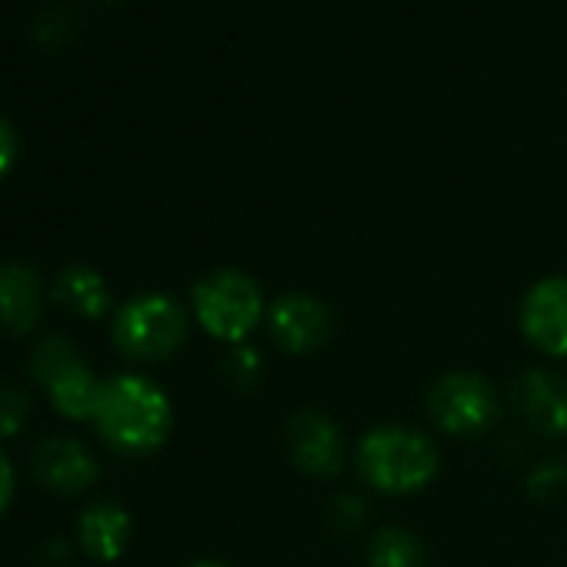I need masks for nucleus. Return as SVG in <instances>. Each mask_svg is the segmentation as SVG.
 Listing matches in <instances>:
<instances>
[{"instance_id": "obj_1", "label": "nucleus", "mask_w": 567, "mask_h": 567, "mask_svg": "<svg viewBox=\"0 0 567 567\" xmlns=\"http://www.w3.org/2000/svg\"><path fill=\"white\" fill-rule=\"evenodd\" d=\"M91 424L111 451L124 457H147L167 444L174 431V404L157 381L127 371L101 381Z\"/></svg>"}, {"instance_id": "obj_2", "label": "nucleus", "mask_w": 567, "mask_h": 567, "mask_svg": "<svg viewBox=\"0 0 567 567\" xmlns=\"http://www.w3.org/2000/svg\"><path fill=\"white\" fill-rule=\"evenodd\" d=\"M354 467L364 484L388 497H408L424 491L441 471V451L434 437L414 424L388 421L374 424L354 444Z\"/></svg>"}, {"instance_id": "obj_3", "label": "nucleus", "mask_w": 567, "mask_h": 567, "mask_svg": "<svg viewBox=\"0 0 567 567\" xmlns=\"http://www.w3.org/2000/svg\"><path fill=\"white\" fill-rule=\"evenodd\" d=\"M190 315L207 338L237 348L264 324L267 298L247 270L214 267L194 284Z\"/></svg>"}, {"instance_id": "obj_4", "label": "nucleus", "mask_w": 567, "mask_h": 567, "mask_svg": "<svg viewBox=\"0 0 567 567\" xmlns=\"http://www.w3.org/2000/svg\"><path fill=\"white\" fill-rule=\"evenodd\" d=\"M190 334L187 308L167 291H141L127 298L111 324L114 348L141 364H157L174 358Z\"/></svg>"}, {"instance_id": "obj_5", "label": "nucleus", "mask_w": 567, "mask_h": 567, "mask_svg": "<svg viewBox=\"0 0 567 567\" xmlns=\"http://www.w3.org/2000/svg\"><path fill=\"white\" fill-rule=\"evenodd\" d=\"M31 378L48 391L54 411L68 421H91L101 394V378L91 371V364L81 358L78 344L48 334L38 341L31 354Z\"/></svg>"}, {"instance_id": "obj_6", "label": "nucleus", "mask_w": 567, "mask_h": 567, "mask_svg": "<svg viewBox=\"0 0 567 567\" xmlns=\"http://www.w3.org/2000/svg\"><path fill=\"white\" fill-rule=\"evenodd\" d=\"M424 408L431 424L451 437H477L501 417V398L477 371H447L434 378L424 394Z\"/></svg>"}, {"instance_id": "obj_7", "label": "nucleus", "mask_w": 567, "mask_h": 567, "mask_svg": "<svg viewBox=\"0 0 567 567\" xmlns=\"http://www.w3.org/2000/svg\"><path fill=\"white\" fill-rule=\"evenodd\" d=\"M267 334L277 351L308 358L328 348L334 338V311L324 298L311 291H284L267 305Z\"/></svg>"}, {"instance_id": "obj_8", "label": "nucleus", "mask_w": 567, "mask_h": 567, "mask_svg": "<svg viewBox=\"0 0 567 567\" xmlns=\"http://www.w3.org/2000/svg\"><path fill=\"white\" fill-rule=\"evenodd\" d=\"M284 451L308 477H338L351 457L344 427L324 411L291 414V421L284 424Z\"/></svg>"}, {"instance_id": "obj_9", "label": "nucleus", "mask_w": 567, "mask_h": 567, "mask_svg": "<svg viewBox=\"0 0 567 567\" xmlns=\"http://www.w3.org/2000/svg\"><path fill=\"white\" fill-rule=\"evenodd\" d=\"M517 324L534 351L567 358V274H547L530 284L517 308Z\"/></svg>"}, {"instance_id": "obj_10", "label": "nucleus", "mask_w": 567, "mask_h": 567, "mask_svg": "<svg viewBox=\"0 0 567 567\" xmlns=\"http://www.w3.org/2000/svg\"><path fill=\"white\" fill-rule=\"evenodd\" d=\"M511 408L540 437H567V378L530 368L511 384Z\"/></svg>"}, {"instance_id": "obj_11", "label": "nucleus", "mask_w": 567, "mask_h": 567, "mask_svg": "<svg viewBox=\"0 0 567 567\" xmlns=\"http://www.w3.org/2000/svg\"><path fill=\"white\" fill-rule=\"evenodd\" d=\"M34 477L48 491L74 497L97 484L101 464L91 454V447L78 437H48L34 454Z\"/></svg>"}, {"instance_id": "obj_12", "label": "nucleus", "mask_w": 567, "mask_h": 567, "mask_svg": "<svg viewBox=\"0 0 567 567\" xmlns=\"http://www.w3.org/2000/svg\"><path fill=\"white\" fill-rule=\"evenodd\" d=\"M44 318V277L24 260L0 264V328L31 334Z\"/></svg>"}, {"instance_id": "obj_13", "label": "nucleus", "mask_w": 567, "mask_h": 567, "mask_svg": "<svg viewBox=\"0 0 567 567\" xmlns=\"http://www.w3.org/2000/svg\"><path fill=\"white\" fill-rule=\"evenodd\" d=\"M134 537V520L117 501H94L78 517V540L87 557L101 564H114L127 554Z\"/></svg>"}, {"instance_id": "obj_14", "label": "nucleus", "mask_w": 567, "mask_h": 567, "mask_svg": "<svg viewBox=\"0 0 567 567\" xmlns=\"http://www.w3.org/2000/svg\"><path fill=\"white\" fill-rule=\"evenodd\" d=\"M51 295L64 311H71L84 321H101L111 311V284L91 264H68L58 274Z\"/></svg>"}, {"instance_id": "obj_15", "label": "nucleus", "mask_w": 567, "mask_h": 567, "mask_svg": "<svg viewBox=\"0 0 567 567\" xmlns=\"http://www.w3.org/2000/svg\"><path fill=\"white\" fill-rule=\"evenodd\" d=\"M368 567H431V554L411 527L384 524L368 540Z\"/></svg>"}, {"instance_id": "obj_16", "label": "nucleus", "mask_w": 567, "mask_h": 567, "mask_svg": "<svg viewBox=\"0 0 567 567\" xmlns=\"http://www.w3.org/2000/svg\"><path fill=\"white\" fill-rule=\"evenodd\" d=\"M31 417V394L18 384H0V441L18 437Z\"/></svg>"}, {"instance_id": "obj_17", "label": "nucleus", "mask_w": 567, "mask_h": 567, "mask_svg": "<svg viewBox=\"0 0 567 567\" xmlns=\"http://www.w3.org/2000/svg\"><path fill=\"white\" fill-rule=\"evenodd\" d=\"M264 374V358L250 344H237L224 358V378L237 388H254Z\"/></svg>"}, {"instance_id": "obj_18", "label": "nucleus", "mask_w": 567, "mask_h": 567, "mask_svg": "<svg viewBox=\"0 0 567 567\" xmlns=\"http://www.w3.org/2000/svg\"><path fill=\"white\" fill-rule=\"evenodd\" d=\"M567 491V464L560 461H540L527 474V494L537 501H554Z\"/></svg>"}, {"instance_id": "obj_19", "label": "nucleus", "mask_w": 567, "mask_h": 567, "mask_svg": "<svg viewBox=\"0 0 567 567\" xmlns=\"http://www.w3.org/2000/svg\"><path fill=\"white\" fill-rule=\"evenodd\" d=\"M368 520V504L358 494H341L331 504V524L338 530H358Z\"/></svg>"}, {"instance_id": "obj_20", "label": "nucleus", "mask_w": 567, "mask_h": 567, "mask_svg": "<svg viewBox=\"0 0 567 567\" xmlns=\"http://www.w3.org/2000/svg\"><path fill=\"white\" fill-rule=\"evenodd\" d=\"M14 161H18V134L4 117H0V177L14 167Z\"/></svg>"}, {"instance_id": "obj_21", "label": "nucleus", "mask_w": 567, "mask_h": 567, "mask_svg": "<svg viewBox=\"0 0 567 567\" xmlns=\"http://www.w3.org/2000/svg\"><path fill=\"white\" fill-rule=\"evenodd\" d=\"M14 491H18V481H14V464L11 457L0 447V514H4L14 501Z\"/></svg>"}, {"instance_id": "obj_22", "label": "nucleus", "mask_w": 567, "mask_h": 567, "mask_svg": "<svg viewBox=\"0 0 567 567\" xmlns=\"http://www.w3.org/2000/svg\"><path fill=\"white\" fill-rule=\"evenodd\" d=\"M187 567H230V564H224V560H194Z\"/></svg>"}]
</instances>
